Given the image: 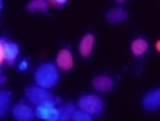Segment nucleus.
I'll use <instances>...</instances> for the list:
<instances>
[{
  "instance_id": "nucleus-1",
  "label": "nucleus",
  "mask_w": 160,
  "mask_h": 121,
  "mask_svg": "<svg viewBox=\"0 0 160 121\" xmlns=\"http://www.w3.org/2000/svg\"><path fill=\"white\" fill-rule=\"evenodd\" d=\"M58 67H57V63H50V62H43V63H40L37 70H35V73H33V81L35 85H38V86H42V88H53L55 85L58 83Z\"/></svg>"
},
{
  "instance_id": "nucleus-2",
  "label": "nucleus",
  "mask_w": 160,
  "mask_h": 121,
  "mask_svg": "<svg viewBox=\"0 0 160 121\" xmlns=\"http://www.w3.org/2000/svg\"><path fill=\"white\" fill-rule=\"evenodd\" d=\"M20 55V47L15 42L7 40V37H2L0 40V60L5 62L8 67H13Z\"/></svg>"
},
{
  "instance_id": "nucleus-3",
  "label": "nucleus",
  "mask_w": 160,
  "mask_h": 121,
  "mask_svg": "<svg viewBox=\"0 0 160 121\" xmlns=\"http://www.w3.org/2000/svg\"><path fill=\"white\" fill-rule=\"evenodd\" d=\"M78 108L90 113L92 116H98V114L103 111L105 103L100 96H97V95H83V96L78 100Z\"/></svg>"
},
{
  "instance_id": "nucleus-4",
  "label": "nucleus",
  "mask_w": 160,
  "mask_h": 121,
  "mask_svg": "<svg viewBox=\"0 0 160 121\" xmlns=\"http://www.w3.org/2000/svg\"><path fill=\"white\" fill-rule=\"evenodd\" d=\"M57 101L52 100V101H45L40 105H35V116L38 119H45V121H57L58 119V108Z\"/></svg>"
},
{
  "instance_id": "nucleus-5",
  "label": "nucleus",
  "mask_w": 160,
  "mask_h": 121,
  "mask_svg": "<svg viewBox=\"0 0 160 121\" xmlns=\"http://www.w3.org/2000/svg\"><path fill=\"white\" fill-rule=\"evenodd\" d=\"M25 95H27L28 101L33 103V105H40V103L52 101V100H53V96L50 95L48 90L38 86V85H35V86H28L27 90H25Z\"/></svg>"
},
{
  "instance_id": "nucleus-6",
  "label": "nucleus",
  "mask_w": 160,
  "mask_h": 121,
  "mask_svg": "<svg viewBox=\"0 0 160 121\" xmlns=\"http://www.w3.org/2000/svg\"><path fill=\"white\" fill-rule=\"evenodd\" d=\"M12 116L17 121H30L35 118V109L32 106H28L27 103L20 101L12 108Z\"/></svg>"
},
{
  "instance_id": "nucleus-7",
  "label": "nucleus",
  "mask_w": 160,
  "mask_h": 121,
  "mask_svg": "<svg viewBox=\"0 0 160 121\" xmlns=\"http://www.w3.org/2000/svg\"><path fill=\"white\" fill-rule=\"evenodd\" d=\"M142 106L145 111H157L160 109V88L150 90L142 98Z\"/></svg>"
},
{
  "instance_id": "nucleus-8",
  "label": "nucleus",
  "mask_w": 160,
  "mask_h": 121,
  "mask_svg": "<svg viewBox=\"0 0 160 121\" xmlns=\"http://www.w3.org/2000/svg\"><path fill=\"white\" fill-rule=\"evenodd\" d=\"M57 67L60 70H63V72H68V70H72L73 68V57H72V53H70V50L68 48H63V50H60L58 55H57Z\"/></svg>"
},
{
  "instance_id": "nucleus-9",
  "label": "nucleus",
  "mask_w": 160,
  "mask_h": 121,
  "mask_svg": "<svg viewBox=\"0 0 160 121\" xmlns=\"http://www.w3.org/2000/svg\"><path fill=\"white\" fill-rule=\"evenodd\" d=\"M92 86L100 93H105V91H110L113 88V80L107 77V75H98L92 80Z\"/></svg>"
},
{
  "instance_id": "nucleus-10",
  "label": "nucleus",
  "mask_w": 160,
  "mask_h": 121,
  "mask_svg": "<svg viewBox=\"0 0 160 121\" xmlns=\"http://www.w3.org/2000/svg\"><path fill=\"white\" fill-rule=\"evenodd\" d=\"M93 45H95V37L92 33H87L82 40H80V45H78L80 55H82L83 58L90 57V53H92V50H93Z\"/></svg>"
},
{
  "instance_id": "nucleus-11",
  "label": "nucleus",
  "mask_w": 160,
  "mask_h": 121,
  "mask_svg": "<svg viewBox=\"0 0 160 121\" xmlns=\"http://www.w3.org/2000/svg\"><path fill=\"white\" fill-rule=\"evenodd\" d=\"M127 10H123V8H112V10H108L107 12V22L108 23H122L127 20Z\"/></svg>"
},
{
  "instance_id": "nucleus-12",
  "label": "nucleus",
  "mask_w": 160,
  "mask_h": 121,
  "mask_svg": "<svg viewBox=\"0 0 160 121\" xmlns=\"http://www.w3.org/2000/svg\"><path fill=\"white\" fill-rule=\"evenodd\" d=\"M77 111L73 103H65L58 108V119L60 121H70L73 118V113Z\"/></svg>"
},
{
  "instance_id": "nucleus-13",
  "label": "nucleus",
  "mask_w": 160,
  "mask_h": 121,
  "mask_svg": "<svg viewBox=\"0 0 160 121\" xmlns=\"http://www.w3.org/2000/svg\"><path fill=\"white\" fill-rule=\"evenodd\" d=\"M10 105H12V95L8 90H2L0 91V116H5L8 113Z\"/></svg>"
},
{
  "instance_id": "nucleus-14",
  "label": "nucleus",
  "mask_w": 160,
  "mask_h": 121,
  "mask_svg": "<svg viewBox=\"0 0 160 121\" xmlns=\"http://www.w3.org/2000/svg\"><path fill=\"white\" fill-rule=\"evenodd\" d=\"M147 48H148V43H147V40H143V38H135L132 42V45H130V50H132V53L135 57H142V55L147 52Z\"/></svg>"
},
{
  "instance_id": "nucleus-15",
  "label": "nucleus",
  "mask_w": 160,
  "mask_h": 121,
  "mask_svg": "<svg viewBox=\"0 0 160 121\" xmlns=\"http://www.w3.org/2000/svg\"><path fill=\"white\" fill-rule=\"evenodd\" d=\"M48 8H50L48 0H32L27 5L28 12H48Z\"/></svg>"
},
{
  "instance_id": "nucleus-16",
  "label": "nucleus",
  "mask_w": 160,
  "mask_h": 121,
  "mask_svg": "<svg viewBox=\"0 0 160 121\" xmlns=\"http://www.w3.org/2000/svg\"><path fill=\"white\" fill-rule=\"evenodd\" d=\"M93 116L90 113H87V111H83V109H80V108H77V111L73 113V121H90Z\"/></svg>"
},
{
  "instance_id": "nucleus-17",
  "label": "nucleus",
  "mask_w": 160,
  "mask_h": 121,
  "mask_svg": "<svg viewBox=\"0 0 160 121\" xmlns=\"http://www.w3.org/2000/svg\"><path fill=\"white\" fill-rule=\"evenodd\" d=\"M28 60H22V62H20L18 63V70H20V72H25V70H28Z\"/></svg>"
},
{
  "instance_id": "nucleus-18",
  "label": "nucleus",
  "mask_w": 160,
  "mask_h": 121,
  "mask_svg": "<svg viewBox=\"0 0 160 121\" xmlns=\"http://www.w3.org/2000/svg\"><path fill=\"white\" fill-rule=\"evenodd\" d=\"M48 2L52 3V5H57V7H62V5H65L68 0H48Z\"/></svg>"
},
{
  "instance_id": "nucleus-19",
  "label": "nucleus",
  "mask_w": 160,
  "mask_h": 121,
  "mask_svg": "<svg viewBox=\"0 0 160 121\" xmlns=\"http://www.w3.org/2000/svg\"><path fill=\"white\" fill-rule=\"evenodd\" d=\"M0 83H2V85L7 83V78H5V75H2V78H0Z\"/></svg>"
},
{
  "instance_id": "nucleus-20",
  "label": "nucleus",
  "mask_w": 160,
  "mask_h": 121,
  "mask_svg": "<svg viewBox=\"0 0 160 121\" xmlns=\"http://www.w3.org/2000/svg\"><path fill=\"white\" fill-rule=\"evenodd\" d=\"M155 48H157V50H158V52H160V40H158V42H157V43H155Z\"/></svg>"
},
{
  "instance_id": "nucleus-21",
  "label": "nucleus",
  "mask_w": 160,
  "mask_h": 121,
  "mask_svg": "<svg viewBox=\"0 0 160 121\" xmlns=\"http://www.w3.org/2000/svg\"><path fill=\"white\" fill-rule=\"evenodd\" d=\"M117 3H123V2H127V0H115Z\"/></svg>"
}]
</instances>
